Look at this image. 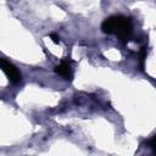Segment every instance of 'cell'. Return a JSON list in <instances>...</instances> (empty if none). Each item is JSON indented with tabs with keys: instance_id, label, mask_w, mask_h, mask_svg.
<instances>
[{
	"instance_id": "cell-1",
	"label": "cell",
	"mask_w": 156,
	"mask_h": 156,
	"mask_svg": "<svg viewBox=\"0 0 156 156\" xmlns=\"http://www.w3.org/2000/svg\"><path fill=\"white\" fill-rule=\"evenodd\" d=\"M101 29L106 34H116L122 40H128L132 34V22L129 18L121 15L111 16L102 22Z\"/></svg>"
},
{
	"instance_id": "cell-2",
	"label": "cell",
	"mask_w": 156,
	"mask_h": 156,
	"mask_svg": "<svg viewBox=\"0 0 156 156\" xmlns=\"http://www.w3.org/2000/svg\"><path fill=\"white\" fill-rule=\"evenodd\" d=\"M0 68L5 72V74L7 76L9 80L11 83L17 84V83L21 82V73L11 62H9V61H6V60L0 57Z\"/></svg>"
},
{
	"instance_id": "cell-3",
	"label": "cell",
	"mask_w": 156,
	"mask_h": 156,
	"mask_svg": "<svg viewBox=\"0 0 156 156\" xmlns=\"http://www.w3.org/2000/svg\"><path fill=\"white\" fill-rule=\"evenodd\" d=\"M55 72H56L57 74L62 76L63 78L68 79V80H71L72 77H73L71 66H69V63H67V62H61L60 65H57V66L55 67Z\"/></svg>"
},
{
	"instance_id": "cell-4",
	"label": "cell",
	"mask_w": 156,
	"mask_h": 156,
	"mask_svg": "<svg viewBox=\"0 0 156 156\" xmlns=\"http://www.w3.org/2000/svg\"><path fill=\"white\" fill-rule=\"evenodd\" d=\"M50 38L52 39V41H54L55 44H58V43H60V38H58L56 34H51V35H50Z\"/></svg>"
}]
</instances>
